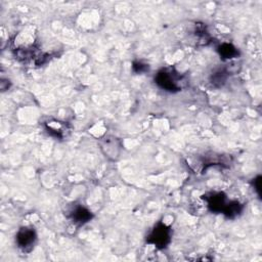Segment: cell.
Returning a JSON list of instances; mask_svg holds the SVG:
<instances>
[{
	"label": "cell",
	"mask_w": 262,
	"mask_h": 262,
	"mask_svg": "<svg viewBox=\"0 0 262 262\" xmlns=\"http://www.w3.org/2000/svg\"><path fill=\"white\" fill-rule=\"evenodd\" d=\"M92 217H93V215H92L91 211H89L86 207H84L82 205L74 206L69 213L70 220L76 226L84 225L85 223L89 222L92 219Z\"/></svg>",
	"instance_id": "5"
},
{
	"label": "cell",
	"mask_w": 262,
	"mask_h": 262,
	"mask_svg": "<svg viewBox=\"0 0 262 262\" xmlns=\"http://www.w3.org/2000/svg\"><path fill=\"white\" fill-rule=\"evenodd\" d=\"M171 241V229L162 222H159L147 235L146 242L158 249L166 248Z\"/></svg>",
	"instance_id": "2"
},
{
	"label": "cell",
	"mask_w": 262,
	"mask_h": 262,
	"mask_svg": "<svg viewBox=\"0 0 262 262\" xmlns=\"http://www.w3.org/2000/svg\"><path fill=\"white\" fill-rule=\"evenodd\" d=\"M15 243L20 251L30 253L37 243V233L35 229L29 226L21 227L15 235Z\"/></svg>",
	"instance_id": "3"
},
{
	"label": "cell",
	"mask_w": 262,
	"mask_h": 262,
	"mask_svg": "<svg viewBox=\"0 0 262 262\" xmlns=\"http://www.w3.org/2000/svg\"><path fill=\"white\" fill-rule=\"evenodd\" d=\"M132 69L135 73H144L146 70H148V64L146 63H143L142 61H134L133 64H132Z\"/></svg>",
	"instance_id": "10"
},
{
	"label": "cell",
	"mask_w": 262,
	"mask_h": 262,
	"mask_svg": "<svg viewBox=\"0 0 262 262\" xmlns=\"http://www.w3.org/2000/svg\"><path fill=\"white\" fill-rule=\"evenodd\" d=\"M227 79V73L225 70H218L211 76V83L216 87H221Z\"/></svg>",
	"instance_id": "9"
},
{
	"label": "cell",
	"mask_w": 262,
	"mask_h": 262,
	"mask_svg": "<svg viewBox=\"0 0 262 262\" xmlns=\"http://www.w3.org/2000/svg\"><path fill=\"white\" fill-rule=\"evenodd\" d=\"M253 185L255 187V190L257 191L258 195H261V176H257L254 181H253Z\"/></svg>",
	"instance_id": "11"
},
{
	"label": "cell",
	"mask_w": 262,
	"mask_h": 262,
	"mask_svg": "<svg viewBox=\"0 0 262 262\" xmlns=\"http://www.w3.org/2000/svg\"><path fill=\"white\" fill-rule=\"evenodd\" d=\"M217 51L221 58L223 59H232L237 57L238 50L230 43H222L218 46Z\"/></svg>",
	"instance_id": "7"
},
{
	"label": "cell",
	"mask_w": 262,
	"mask_h": 262,
	"mask_svg": "<svg viewBox=\"0 0 262 262\" xmlns=\"http://www.w3.org/2000/svg\"><path fill=\"white\" fill-rule=\"evenodd\" d=\"M156 84L168 92H177L182 88V77L173 69H162L155 76Z\"/></svg>",
	"instance_id": "1"
},
{
	"label": "cell",
	"mask_w": 262,
	"mask_h": 262,
	"mask_svg": "<svg viewBox=\"0 0 262 262\" xmlns=\"http://www.w3.org/2000/svg\"><path fill=\"white\" fill-rule=\"evenodd\" d=\"M242 210H243V207L237 201H229L223 214L228 218H235L241 214Z\"/></svg>",
	"instance_id": "8"
},
{
	"label": "cell",
	"mask_w": 262,
	"mask_h": 262,
	"mask_svg": "<svg viewBox=\"0 0 262 262\" xmlns=\"http://www.w3.org/2000/svg\"><path fill=\"white\" fill-rule=\"evenodd\" d=\"M45 129L48 134L59 139H62L69 132L68 125L64 122H60L57 120H49L45 122Z\"/></svg>",
	"instance_id": "6"
},
{
	"label": "cell",
	"mask_w": 262,
	"mask_h": 262,
	"mask_svg": "<svg viewBox=\"0 0 262 262\" xmlns=\"http://www.w3.org/2000/svg\"><path fill=\"white\" fill-rule=\"evenodd\" d=\"M204 200L206 201L208 209L211 212L222 214L229 202L223 192H210L204 195Z\"/></svg>",
	"instance_id": "4"
}]
</instances>
